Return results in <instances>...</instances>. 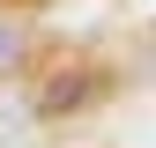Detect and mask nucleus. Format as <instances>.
<instances>
[{
	"mask_svg": "<svg viewBox=\"0 0 156 148\" xmlns=\"http://www.w3.org/2000/svg\"><path fill=\"white\" fill-rule=\"evenodd\" d=\"M23 126H30V119H23V104H0V148H8L15 133H23Z\"/></svg>",
	"mask_w": 156,
	"mask_h": 148,
	"instance_id": "f257e3e1",
	"label": "nucleus"
},
{
	"mask_svg": "<svg viewBox=\"0 0 156 148\" xmlns=\"http://www.w3.org/2000/svg\"><path fill=\"white\" fill-rule=\"evenodd\" d=\"M15 52H23V30H0V67H8Z\"/></svg>",
	"mask_w": 156,
	"mask_h": 148,
	"instance_id": "f03ea898",
	"label": "nucleus"
}]
</instances>
